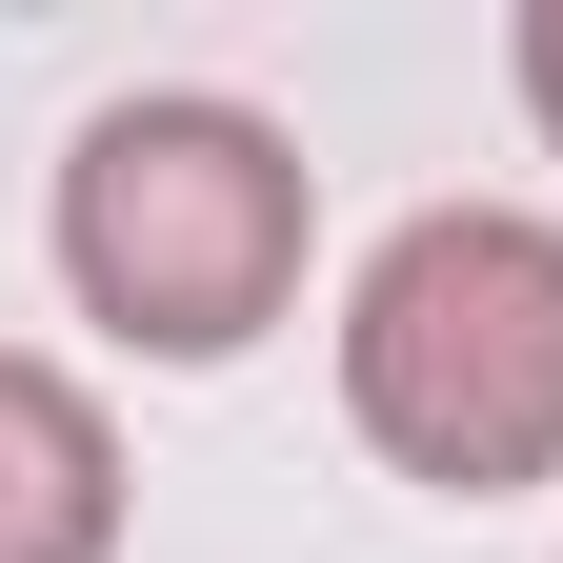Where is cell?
Instances as JSON below:
<instances>
[{
	"label": "cell",
	"mask_w": 563,
	"mask_h": 563,
	"mask_svg": "<svg viewBox=\"0 0 563 563\" xmlns=\"http://www.w3.org/2000/svg\"><path fill=\"white\" fill-rule=\"evenodd\" d=\"M302 242H322L302 141L262 101H222V81H141L60 162V282H81V322L141 342V363H242L302 302Z\"/></svg>",
	"instance_id": "6da1fadb"
},
{
	"label": "cell",
	"mask_w": 563,
	"mask_h": 563,
	"mask_svg": "<svg viewBox=\"0 0 563 563\" xmlns=\"http://www.w3.org/2000/svg\"><path fill=\"white\" fill-rule=\"evenodd\" d=\"M342 422L402 483H443V504L563 483V222H523V201H422L342 282Z\"/></svg>",
	"instance_id": "7a4b0ae2"
},
{
	"label": "cell",
	"mask_w": 563,
	"mask_h": 563,
	"mask_svg": "<svg viewBox=\"0 0 563 563\" xmlns=\"http://www.w3.org/2000/svg\"><path fill=\"white\" fill-rule=\"evenodd\" d=\"M0 563H121V422L0 342Z\"/></svg>",
	"instance_id": "3957f363"
},
{
	"label": "cell",
	"mask_w": 563,
	"mask_h": 563,
	"mask_svg": "<svg viewBox=\"0 0 563 563\" xmlns=\"http://www.w3.org/2000/svg\"><path fill=\"white\" fill-rule=\"evenodd\" d=\"M504 60H523V121L563 141V0H523V41H504Z\"/></svg>",
	"instance_id": "277c9868"
}]
</instances>
